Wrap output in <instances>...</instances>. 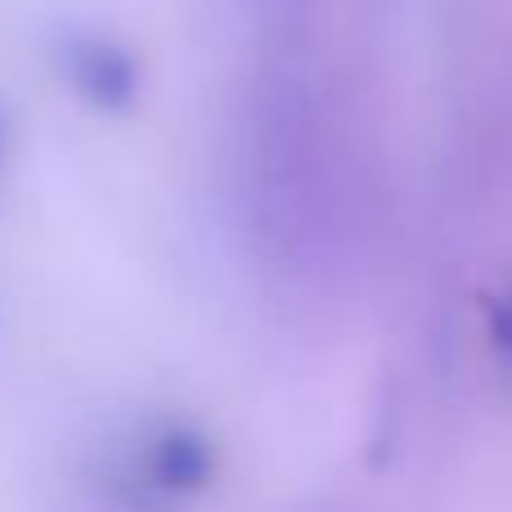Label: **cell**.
Returning a JSON list of instances; mask_svg holds the SVG:
<instances>
[{
    "label": "cell",
    "mask_w": 512,
    "mask_h": 512,
    "mask_svg": "<svg viewBox=\"0 0 512 512\" xmlns=\"http://www.w3.org/2000/svg\"><path fill=\"white\" fill-rule=\"evenodd\" d=\"M239 140L256 243L297 270L333 265L355 234V176L319 81L297 63H274L248 95Z\"/></svg>",
    "instance_id": "6da1fadb"
},
{
    "label": "cell",
    "mask_w": 512,
    "mask_h": 512,
    "mask_svg": "<svg viewBox=\"0 0 512 512\" xmlns=\"http://www.w3.org/2000/svg\"><path fill=\"white\" fill-rule=\"evenodd\" d=\"M310 5H315V0H239L243 18H248L252 27H261V32H270V36L292 32V27L306 18Z\"/></svg>",
    "instance_id": "3957f363"
},
{
    "label": "cell",
    "mask_w": 512,
    "mask_h": 512,
    "mask_svg": "<svg viewBox=\"0 0 512 512\" xmlns=\"http://www.w3.org/2000/svg\"><path fill=\"white\" fill-rule=\"evenodd\" d=\"M77 77L86 95L104 108H131L135 99V63L117 45H86L77 63Z\"/></svg>",
    "instance_id": "7a4b0ae2"
}]
</instances>
